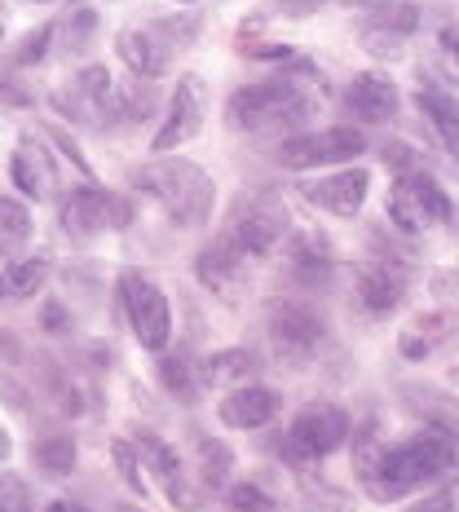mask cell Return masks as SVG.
Wrapping results in <instances>:
<instances>
[{"mask_svg":"<svg viewBox=\"0 0 459 512\" xmlns=\"http://www.w3.org/2000/svg\"><path fill=\"white\" fill-rule=\"evenodd\" d=\"M40 327H45L49 336H67L71 332V314L62 301H49L45 309H40Z\"/></svg>","mask_w":459,"mask_h":512,"instance_id":"cell-37","label":"cell"},{"mask_svg":"<svg viewBox=\"0 0 459 512\" xmlns=\"http://www.w3.org/2000/svg\"><path fill=\"white\" fill-rule=\"evenodd\" d=\"M283 5V14H292V18H305V14H318V9L327 5V0H279Z\"/></svg>","mask_w":459,"mask_h":512,"instance_id":"cell-42","label":"cell"},{"mask_svg":"<svg viewBox=\"0 0 459 512\" xmlns=\"http://www.w3.org/2000/svg\"><path fill=\"white\" fill-rule=\"evenodd\" d=\"M195 451H199V482H204L208 490H221L230 482V468H234V451L221 437H212V433H199L195 437Z\"/></svg>","mask_w":459,"mask_h":512,"instance_id":"cell-25","label":"cell"},{"mask_svg":"<svg viewBox=\"0 0 459 512\" xmlns=\"http://www.w3.org/2000/svg\"><path fill=\"white\" fill-rule=\"evenodd\" d=\"M407 402L415 415H424L429 420V429L446 433V437H459V398H451L446 389H437V384H407Z\"/></svg>","mask_w":459,"mask_h":512,"instance_id":"cell-22","label":"cell"},{"mask_svg":"<svg viewBox=\"0 0 459 512\" xmlns=\"http://www.w3.org/2000/svg\"><path fill=\"white\" fill-rule=\"evenodd\" d=\"M49 279V261L45 256H14V265H9V296H18V301H27V296H36L40 287Z\"/></svg>","mask_w":459,"mask_h":512,"instance_id":"cell-30","label":"cell"},{"mask_svg":"<svg viewBox=\"0 0 459 512\" xmlns=\"http://www.w3.org/2000/svg\"><path fill=\"white\" fill-rule=\"evenodd\" d=\"M415 106H420V111L429 115L433 133L442 137V146L459 159V102H455V98H446V93L420 89V93H415Z\"/></svg>","mask_w":459,"mask_h":512,"instance_id":"cell-24","label":"cell"},{"mask_svg":"<svg viewBox=\"0 0 459 512\" xmlns=\"http://www.w3.org/2000/svg\"><path fill=\"white\" fill-rule=\"evenodd\" d=\"M93 27H98V14H93V9H76V14H71V36L62 49H80V40L93 36Z\"/></svg>","mask_w":459,"mask_h":512,"instance_id":"cell-41","label":"cell"},{"mask_svg":"<svg viewBox=\"0 0 459 512\" xmlns=\"http://www.w3.org/2000/svg\"><path fill=\"white\" fill-rule=\"evenodd\" d=\"M40 5H49V0H40Z\"/></svg>","mask_w":459,"mask_h":512,"instance_id":"cell-51","label":"cell"},{"mask_svg":"<svg viewBox=\"0 0 459 512\" xmlns=\"http://www.w3.org/2000/svg\"><path fill=\"white\" fill-rule=\"evenodd\" d=\"M305 84L309 80H296V76H270V80L243 84V89L230 93L226 120L234 128H270V124L296 120V115H305L309 106H314Z\"/></svg>","mask_w":459,"mask_h":512,"instance_id":"cell-3","label":"cell"},{"mask_svg":"<svg viewBox=\"0 0 459 512\" xmlns=\"http://www.w3.org/2000/svg\"><path fill=\"white\" fill-rule=\"evenodd\" d=\"M345 5H362V9H371V5H380V0H345Z\"/></svg>","mask_w":459,"mask_h":512,"instance_id":"cell-46","label":"cell"},{"mask_svg":"<svg viewBox=\"0 0 459 512\" xmlns=\"http://www.w3.org/2000/svg\"><path fill=\"white\" fill-rule=\"evenodd\" d=\"M115 53L124 58V67L133 71V76L155 80V76H164V71L173 67V58H177L181 49L164 36V27L151 23V27H137V31H120V40H115Z\"/></svg>","mask_w":459,"mask_h":512,"instance_id":"cell-15","label":"cell"},{"mask_svg":"<svg viewBox=\"0 0 459 512\" xmlns=\"http://www.w3.org/2000/svg\"><path fill=\"white\" fill-rule=\"evenodd\" d=\"M111 451H115V464H120V477H124V482H128V486H133V490H137V495H146L142 477H137V455H133V446L115 442V446H111Z\"/></svg>","mask_w":459,"mask_h":512,"instance_id":"cell-38","label":"cell"},{"mask_svg":"<svg viewBox=\"0 0 459 512\" xmlns=\"http://www.w3.org/2000/svg\"><path fill=\"white\" fill-rule=\"evenodd\" d=\"M256 354L252 349H221V354H212L204 362V384L208 389H234V384L252 380L256 376Z\"/></svg>","mask_w":459,"mask_h":512,"instance_id":"cell-23","label":"cell"},{"mask_svg":"<svg viewBox=\"0 0 459 512\" xmlns=\"http://www.w3.org/2000/svg\"><path fill=\"white\" fill-rule=\"evenodd\" d=\"M226 504H230L234 512H274V499L265 495L261 486H252V482L230 486V490H226Z\"/></svg>","mask_w":459,"mask_h":512,"instance_id":"cell-33","label":"cell"},{"mask_svg":"<svg viewBox=\"0 0 459 512\" xmlns=\"http://www.w3.org/2000/svg\"><path fill=\"white\" fill-rule=\"evenodd\" d=\"M49 40H53V27H36V31H27L23 45H18V53H14V62H18V67H31V62H40V58L49 53Z\"/></svg>","mask_w":459,"mask_h":512,"instance_id":"cell-35","label":"cell"},{"mask_svg":"<svg viewBox=\"0 0 459 512\" xmlns=\"http://www.w3.org/2000/svg\"><path fill=\"white\" fill-rule=\"evenodd\" d=\"M45 512H71V508H67V504H49Z\"/></svg>","mask_w":459,"mask_h":512,"instance_id":"cell-47","label":"cell"},{"mask_svg":"<svg viewBox=\"0 0 459 512\" xmlns=\"http://www.w3.org/2000/svg\"><path fill=\"white\" fill-rule=\"evenodd\" d=\"M349 433H354V424H349V411L336 407V402H309L292 415V424H287L283 433V460L292 468H309L318 460H327V455L336 451V446L349 442Z\"/></svg>","mask_w":459,"mask_h":512,"instance_id":"cell-4","label":"cell"},{"mask_svg":"<svg viewBox=\"0 0 459 512\" xmlns=\"http://www.w3.org/2000/svg\"><path fill=\"white\" fill-rule=\"evenodd\" d=\"M437 340H446V314H420L398 336V349H402V358H429L437 349Z\"/></svg>","mask_w":459,"mask_h":512,"instance_id":"cell-28","label":"cell"},{"mask_svg":"<svg viewBox=\"0 0 459 512\" xmlns=\"http://www.w3.org/2000/svg\"><path fill=\"white\" fill-rule=\"evenodd\" d=\"M195 274H199V283H204L208 292H217V296H226V301H230V296H243L252 287L256 256L243 252L230 234H221V239H212L208 248L199 252Z\"/></svg>","mask_w":459,"mask_h":512,"instance_id":"cell-11","label":"cell"},{"mask_svg":"<svg viewBox=\"0 0 459 512\" xmlns=\"http://www.w3.org/2000/svg\"><path fill=\"white\" fill-rule=\"evenodd\" d=\"M398 89H393V80L384 76H371V71H362V76L349 80L345 89V111L354 115L358 124H389L393 115H398Z\"/></svg>","mask_w":459,"mask_h":512,"instance_id":"cell-18","label":"cell"},{"mask_svg":"<svg viewBox=\"0 0 459 512\" xmlns=\"http://www.w3.org/2000/svg\"><path fill=\"white\" fill-rule=\"evenodd\" d=\"M437 45H442V62H446V71H451V80H459V27L437 31Z\"/></svg>","mask_w":459,"mask_h":512,"instance_id":"cell-39","label":"cell"},{"mask_svg":"<svg viewBox=\"0 0 459 512\" xmlns=\"http://www.w3.org/2000/svg\"><path fill=\"white\" fill-rule=\"evenodd\" d=\"M199 128H204V115H199L195 80H177L173 102H168V115H164V124H159V133H155V151H173V146L199 137Z\"/></svg>","mask_w":459,"mask_h":512,"instance_id":"cell-19","label":"cell"},{"mask_svg":"<svg viewBox=\"0 0 459 512\" xmlns=\"http://www.w3.org/2000/svg\"><path fill=\"white\" fill-rule=\"evenodd\" d=\"M455 446L446 433H420V437H407V442H393V446H380L371 455V464L358 473L362 490L380 504H393V499L411 495V490H424L433 482H442L446 473L455 468Z\"/></svg>","mask_w":459,"mask_h":512,"instance_id":"cell-1","label":"cell"},{"mask_svg":"<svg viewBox=\"0 0 459 512\" xmlns=\"http://www.w3.org/2000/svg\"><path fill=\"white\" fill-rule=\"evenodd\" d=\"M384 164L393 168V173H424V159H420V151L415 146H407V142H389L384 146Z\"/></svg>","mask_w":459,"mask_h":512,"instance_id":"cell-34","label":"cell"},{"mask_svg":"<svg viewBox=\"0 0 459 512\" xmlns=\"http://www.w3.org/2000/svg\"><path fill=\"white\" fill-rule=\"evenodd\" d=\"M31 460L49 477H71L76 473V437L71 433H45L31 446Z\"/></svg>","mask_w":459,"mask_h":512,"instance_id":"cell-26","label":"cell"},{"mask_svg":"<svg viewBox=\"0 0 459 512\" xmlns=\"http://www.w3.org/2000/svg\"><path fill=\"white\" fill-rule=\"evenodd\" d=\"M159 380H164V389L173 393V398H181V402L195 398V362H186L181 354L159 358Z\"/></svg>","mask_w":459,"mask_h":512,"instance_id":"cell-31","label":"cell"},{"mask_svg":"<svg viewBox=\"0 0 459 512\" xmlns=\"http://www.w3.org/2000/svg\"><path fill=\"white\" fill-rule=\"evenodd\" d=\"M111 71L106 67H89V71H76L58 93H53V106H58L67 120H80V124H102L106 128V115H111Z\"/></svg>","mask_w":459,"mask_h":512,"instance_id":"cell-12","label":"cell"},{"mask_svg":"<svg viewBox=\"0 0 459 512\" xmlns=\"http://www.w3.org/2000/svg\"><path fill=\"white\" fill-rule=\"evenodd\" d=\"M120 296H124V309H128V323H133V332H137V345L151 349V354H164L168 336H173L168 296L137 270H128L120 279Z\"/></svg>","mask_w":459,"mask_h":512,"instance_id":"cell-7","label":"cell"},{"mask_svg":"<svg viewBox=\"0 0 459 512\" xmlns=\"http://www.w3.org/2000/svg\"><path fill=\"white\" fill-rule=\"evenodd\" d=\"M0 98L5 102H27V89H18V84H9V76L0 71Z\"/></svg>","mask_w":459,"mask_h":512,"instance_id":"cell-44","label":"cell"},{"mask_svg":"<svg viewBox=\"0 0 459 512\" xmlns=\"http://www.w3.org/2000/svg\"><path fill=\"white\" fill-rule=\"evenodd\" d=\"M137 446H142V455L155 464L159 486H164V495L173 499V504H177L181 512L204 508V495H199V490H190V482H186V464H181V455L173 451V446L159 442V437H151V433L137 437Z\"/></svg>","mask_w":459,"mask_h":512,"instance_id":"cell-17","label":"cell"},{"mask_svg":"<svg viewBox=\"0 0 459 512\" xmlns=\"http://www.w3.org/2000/svg\"><path fill=\"white\" fill-rule=\"evenodd\" d=\"M0 36H5V31H0Z\"/></svg>","mask_w":459,"mask_h":512,"instance_id":"cell-52","label":"cell"},{"mask_svg":"<svg viewBox=\"0 0 459 512\" xmlns=\"http://www.w3.org/2000/svg\"><path fill=\"white\" fill-rule=\"evenodd\" d=\"M407 287H411V261H402V256H371L354 270V301L376 318L393 314L407 301Z\"/></svg>","mask_w":459,"mask_h":512,"instance_id":"cell-10","label":"cell"},{"mask_svg":"<svg viewBox=\"0 0 459 512\" xmlns=\"http://www.w3.org/2000/svg\"><path fill=\"white\" fill-rule=\"evenodd\" d=\"M362 49L380 53V58H389V62L402 58V40L398 36H384V31H376V27H362Z\"/></svg>","mask_w":459,"mask_h":512,"instance_id":"cell-36","label":"cell"},{"mask_svg":"<svg viewBox=\"0 0 459 512\" xmlns=\"http://www.w3.org/2000/svg\"><path fill=\"white\" fill-rule=\"evenodd\" d=\"M243 53L248 58H292V49H283V45H243Z\"/></svg>","mask_w":459,"mask_h":512,"instance_id":"cell-43","label":"cell"},{"mask_svg":"<svg viewBox=\"0 0 459 512\" xmlns=\"http://www.w3.org/2000/svg\"><path fill=\"white\" fill-rule=\"evenodd\" d=\"M14 186L23 190L27 199H53L58 190V168H53V155L36 137H23L14 151Z\"/></svg>","mask_w":459,"mask_h":512,"instance_id":"cell-20","label":"cell"},{"mask_svg":"<svg viewBox=\"0 0 459 512\" xmlns=\"http://www.w3.org/2000/svg\"><path fill=\"white\" fill-rule=\"evenodd\" d=\"M407 512H459V499H455V490L446 486V490H433V495H424L420 504H411Z\"/></svg>","mask_w":459,"mask_h":512,"instance_id":"cell-40","label":"cell"},{"mask_svg":"<svg viewBox=\"0 0 459 512\" xmlns=\"http://www.w3.org/2000/svg\"><path fill=\"white\" fill-rule=\"evenodd\" d=\"M332 252H327L323 239H314V234H301V239H292V248H287V274H292L301 287L309 292H318V287L332 283Z\"/></svg>","mask_w":459,"mask_h":512,"instance_id":"cell-21","label":"cell"},{"mask_svg":"<svg viewBox=\"0 0 459 512\" xmlns=\"http://www.w3.org/2000/svg\"><path fill=\"white\" fill-rule=\"evenodd\" d=\"M128 512H142V508H128Z\"/></svg>","mask_w":459,"mask_h":512,"instance_id":"cell-50","label":"cell"},{"mask_svg":"<svg viewBox=\"0 0 459 512\" xmlns=\"http://www.w3.org/2000/svg\"><path fill=\"white\" fill-rule=\"evenodd\" d=\"M367 186H371V173L367 168H345V173H332V177H318V181H301L305 199L318 204L323 212H332L336 221H354L362 204H367Z\"/></svg>","mask_w":459,"mask_h":512,"instance_id":"cell-14","label":"cell"},{"mask_svg":"<svg viewBox=\"0 0 459 512\" xmlns=\"http://www.w3.org/2000/svg\"><path fill=\"white\" fill-rule=\"evenodd\" d=\"M283 411V398L279 389H265V384H243V389H230L226 398H221V424L226 429H265V424L274 420V415Z\"/></svg>","mask_w":459,"mask_h":512,"instance_id":"cell-16","label":"cell"},{"mask_svg":"<svg viewBox=\"0 0 459 512\" xmlns=\"http://www.w3.org/2000/svg\"><path fill=\"white\" fill-rule=\"evenodd\" d=\"M327 336V323L305 301H274L270 305V340L287 358H309V349Z\"/></svg>","mask_w":459,"mask_h":512,"instance_id":"cell-13","label":"cell"},{"mask_svg":"<svg viewBox=\"0 0 459 512\" xmlns=\"http://www.w3.org/2000/svg\"><path fill=\"white\" fill-rule=\"evenodd\" d=\"M137 186L155 195L177 226H204L212 217V204H217V186H212L208 168L190 164V159H155L137 173Z\"/></svg>","mask_w":459,"mask_h":512,"instance_id":"cell-2","label":"cell"},{"mask_svg":"<svg viewBox=\"0 0 459 512\" xmlns=\"http://www.w3.org/2000/svg\"><path fill=\"white\" fill-rule=\"evenodd\" d=\"M362 27H376L384 36L407 40L420 27V5H411V0H380V5H371V18Z\"/></svg>","mask_w":459,"mask_h":512,"instance_id":"cell-27","label":"cell"},{"mask_svg":"<svg viewBox=\"0 0 459 512\" xmlns=\"http://www.w3.org/2000/svg\"><path fill=\"white\" fill-rule=\"evenodd\" d=\"M389 217L398 230L407 234H424L433 226H442L446 217H451V199H446V190L437 186L429 173H402L398 181L389 186Z\"/></svg>","mask_w":459,"mask_h":512,"instance_id":"cell-6","label":"cell"},{"mask_svg":"<svg viewBox=\"0 0 459 512\" xmlns=\"http://www.w3.org/2000/svg\"><path fill=\"white\" fill-rule=\"evenodd\" d=\"M31 230H36V226H31L27 204L0 195V248H5V252H23L31 243Z\"/></svg>","mask_w":459,"mask_h":512,"instance_id":"cell-29","label":"cell"},{"mask_svg":"<svg viewBox=\"0 0 459 512\" xmlns=\"http://www.w3.org/2000/svg\"><path fill=\"white\" fill-rule=\"evenodd\" d=\"M9 451H14V442H9V433L0 429V460H9Z\"/></svg>","mask_w":459,"mask_h":512,"instance_id":"cell-45","label":"cell"},{"mask_svg":"<svg viewBox=\"0 0 459 512\" xmlns=\"http://www.w3.org/2000/svg\"><path fill=\"white\" fill-rule=\"evenodd\" d=\"M0 296H9V287H5V274H0Z\"/></svg>","mask_w":459,"mask_h":512,"instance_id":"cell-48","label":"cell"},{"mask_svg":"<svg viewBox=\"0 0 459 512\" xmlns=\"http://www.w3.org/2000/svg\"><path fill=\"white\" fill-rule=\"evenodd\" d=\"M128 221H133V204L102 186L76 190V195L62 204V230H67L71 239H93V234H102V230H124Z\"/></svg>","mask_w":459,"mask_h":512,"instance_id":"cell-9","label":"cell"},{"mask_svg":"<svg viewBox=\"0 0 459 512\" xmlns=\"http://www.w3.org/2000/svg\"><path fill=\"white\" fill-rule=\"evenodd\" d=\"M367 151V137L354 124H332L318 128V133H296L279 146V164L292 168V173H305V168H336L349 164Z\"/></svg>","mask_w":459,"mask_h":512,"instance_id":"cell-5","label":"cell"},{"mask_svg":"<svg viewBox=\"0 0 459 512\" xmlns=\"http://www.w3.org/2000/svg\"><path fill=\"white\" fill-rule=\"evenodd\" d=\"M226 234L239 243L243 252H252L256 261H261V256L274 252V243L287 234V212L270 190H252V195H239Z\"/></svg>","mask_w":459,"mask_h":512,"instance_id":"cell-8","label":"cell"},{"mask_svg":"<svg viewBox=\"0 0 459 512\" xmlns=\"http://www.w3.org/2000/svg\"><path fill=\"white\" fill-rule=\"evenodd\" d=\"M181 5H195V0H181Z\"/></svg>","mask_w":459,"mask_h":512,"instance_id":"cell-49","label":"cell"},{"mask_svg":"<svg viewBox=\"0 0 459 512\" xmlns=\"http://www.w3.org/2000/svg\"><path fill=\"white\" fill-rule=\"evenodd\" d=\"M36 508H40V499L27 477L0 473V512H36Z\"/></svg>","mask_w":459,"mask_h":512,"instance_id":"cell-32","label":"cell"}]
</instances>
